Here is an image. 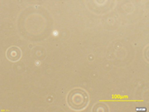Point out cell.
Masks as SVG:
<instances>
[{
	"mask_svg": "<svg viewBox=\"0 0 149 112\" xmlns=\"http://www.w3.org/2000/svg\"><path fill=\"white\" fill-rule=\"evenodd\" d=\"M70 105L73 108L80 109L83 108L86 105L87 95L83 91H74L71 92L69 98Z\"/></svg>",
	"mask_w": 149,
	"mask_h": 112,
	"instance_id": "6da1fadb",
	"label": "cell"
}]
</instances>
